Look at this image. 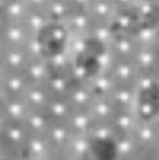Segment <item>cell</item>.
Segmentation results:
<instances>
[{
	"label": "cell",
	"mask_w": 159,
	"mask_h": 160,
	"mask_svg": "<svg viewBox=\"0 0 159 160\" xmlns=\"http://www.w3.org/2000/svg\"><path fill=\"white\" fill-rule=\"evenodd\" d=\"M138 110L145 120H151L159 113V85L150 82L140 90L138 97Z\"/></svg>",
	"instance_id": "cell-1"
},
{
	"label": "cell",
	"mask_w": 159,
	"mask_h": 160,
	"mask_svg": "<svg viewBox=\"0 0 159 160\" xmlns=\"http://www.w3.org/2000/svg\"><path fill=\"white\" fill-rule=\"evenodd\" d=\"M90 148L93 158L97 160H115L117 157V146L109 138H96Z\"/></svg>",
	"instance_id": "cell-2"
}]
</instances>
